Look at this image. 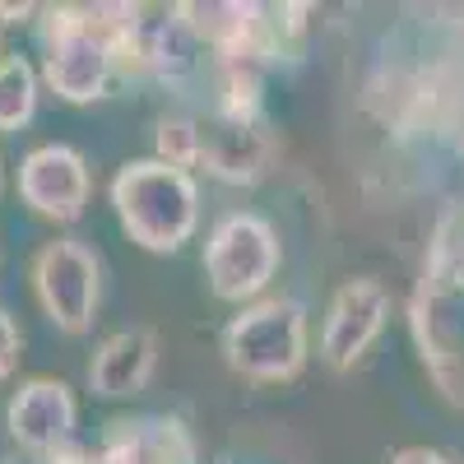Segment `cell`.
<instances>
[{
    "label": "cell",
    "instance_id": "16",
    "mask_svg": "<svg viewBox=\"0 0 464 464\" xmlns=\"http://www.w3.org/2000/svg\"><path fill=\"white\" fill-rule=\"evenodd\" d=\"M391 464H459V459L446 450H432V446H409V450L391 455Z\"/></svg>",
    "mask_w": 464,
    "mask_h": 464
},
{
    "label": "cell",
    "instance_id": "6",
    "mask_svg": "<svg viewBox=\"0 0 464 464\" xmlns=\"http://www.w3.org/2000/svg\"><path fill=\"white\" fill-rule=\"evenodd\" d=\"M98 256L80 237L47 242L33 256V293L56 330L84 334L98 316Z\"/></svg>",
    "mask_w": 464,
    "mask_h": 464
},
{
    "label": "cell",
    "instance_id": "14",
    "mask_svg": "<svg viewBox=\"0 0 464 464\" xmlns=\"http://www.w3.org/2000/svg\"><path fill=\"white\" fill-rule=\"evenodd\" d=\"M153 149H159V163L177 168V172H190L200 168V121L196 116H163L159 130H153Z\"/></svg>",
    "mask_w": 464,
    "mask_h": 464
},
{
    "label": "cell",
    "instance_id": "17",
    "mask_svg": "<svg viewBox=\"0 0 464 464\" xmlns=\"http://www.w3.org/2000/svg\"><path fill=\"white\" fill-rule=\"evenodd\" d=\"M0 186H5V172H0Z\"/></svg>",
    "mask_w": 464,
    "mask_h": 464
},
{
    "label": "cell",
    "instance_id": "12",
    "mask_svg": "<svg viewBox=\"0 0 464 464\" xmlns=\"http://www.w3.org/2000/svg\"><path fill=\"white\" fill-rule=\"evenodd\" d=\"M153 372H159V330L126 325L98 343V353L89 362V385L102 400H126L144 391Z\"/></svg>",
    "mask_w": 464,
    "mask_h": 464
},
{
    "label": "cell",
    "instance_id": "8",
    "mask_svg": "<svg viewBox=\"0 0 464 464\" xmlns=\"http://www.w3.org/2000/svg\"><path fill=\"white\" fill-rule=\"evenodd\" d=\"M89 163L80 149L70 144H37L28 159L19 163V196L33 214H43L52 223H74L84 218L89 205Z\"/></svg>",
    "mask_w": 464,
    "mask_h": 464
},
{
    "label": "cell",
    "instance_id": "10",
    "mask_svg": "<svg viewBox=\"0 0 464 464\" xmlns=\"http://www.w3.org/2000/svg\"><path fill=\"white\" fill-rule=\"evenodd\" d=\"M74 418H80V404H74L70 385L56 381V376L24 381L14 391V400H10V409H5L10 437L33 455H56L61 446H70Z\"/></svg>",
    "mask_w": 464,
    "mask_h": 464
},
{
    "label": "cell",
    "instance_id": "4",
    "mask_svg": "<svg viewBox=\"0 0 464 464\" xmlns=\"http://www.w3.org/2000/svg\"><path fill=\"white\" fill-rule=\"evenodd\" d=\"M223 362L246 381H293L306 367V306L260 297L223 325Z\"/></svg>",
    "mask_w": 464,
    "mask_h": 464
},
{
    "label": "cell",
    "instance_id": "7",
    "mask_svg": "<svg viewBox=\"0 0 464 464\" xmlns=\"http://www.w3.org/2000/svg\"><path fill=\"white\" fill-rule=\"evenodd\" d=\"M385 316H391V293L381 288V279L372 275L343 279L321 321V362L330 372H348L376 343V334L385 330Z\"/></svg>",
    "mask_w": 464,
    "mask_h": 464
},
{
    "label": "cell",
    "instance_id": "1",
    "mask_svg": "<svg viewBox=\"0 0 464 464\" xmlns=\"http://www.w3.org/2000/svg\"><path fill=\"white\" fill-rule=\"evenodd\" d=\"M413 343L437 391L464 409V205L450 209L432 237V256L413 288Z\"/></svg>",
    "mask_w": 464,
    "mask_h": 464
},
{
    "label": "cell",
    "instance_id": "15",
    "mask_svg": "<svg viewBox=\"0 0 464 464\" xmlns=\"http://www.w3.org/2000/svg\"><path fill=\"white\" fill-rule=\"evenodd\" d=\"M19 343H24V334H19L14 316L0 306V381H10V372L19 367Z\"/></svg>",
    "mask_w": 464,
    "mask_h": 464
},
{
    "label": "cell",
    "instance_id": "9",
    "mask_svg": "<svg viewBox=\"0 0 464 464\" xmlns=\"http://www.w3.org/2000/svg\"><path fill=\"white\" fill-rule=\"evenodd\" d=\"M200 168L218 181H232V186H256L269 172L265 116L209 107V116L200 121Z\"/></svg>",
    "mask_w": 464,
    "mask_h": 464
},
{
    "label": "cell",
    "instance_id": "2",
    "mask_svg": "<svg viewBox=\"0 0 464 464\" xmlns=\"http://www.w3.org/2000/svg\"><path fill=\"white\" fill-rule=\"evenodd\" d=\"M37 14L43 84L65 102H98L116 80L111 37L126 24L130 5H47Z\"/></svg>",
    "mask_w": 464,
    "mask_h": 464
},
{
    "label": "cell",
    "instance_id": "13",
    "mask_svg": "<svg viewBox=\"0 0 464 464\" xmlns=\"http://www.w3.org/2000/svg\"><path fill=\"white\" fill-rule=\"evenodd\" d=\"M37 111V70L24 56H0V130H24Z\"/></svg>",
    "mask_w": 464,
    "mask_h": 464
},
{
    "label": "cell",
    "instance_id": "3",
    "mask_svg": "<svg viewBox=\"0 0 464 464\" xmlns=\"http://www.w3.org/2000/svg\"><path fill=\"white\" fill-rule=\"evenodd\" d=\"M111 209L126 237L144 251H181L200 223V186L159 159H135L111 177Z\"/></svg>",
    "mask_w": 464,
    "mask_h": 464
},
{
    "label": "cell",
    "instance_id": "11",
    "mask_svg": "<svg viewBox=\"0 0 464 464\" xmlns=\"http://www.w3.org/2000/svg\"><path fill=\"white\" fill-rule=\"evenodd\" d=\"M196 455L181 418H116L98 446L102 464H196Z\"/></svg>",
    "mask_w": 464,
    "mask_h": 464
},
{
    "label": "cell",
    "instance_id": "5",
    "mask_svg": "<svg viewBox=\"0 0 464 464\" xmlns=\"http://www.w3.org/2000/svg\"><path fill=\"white\" fill-rule=\"evenodd\" d=\"M279 275V232L260 214H223L205 242V279L218 302L251 306Z\"/></svg>",
    "mask_w": 464,
    "mask_h": 464
}]
</instances>
